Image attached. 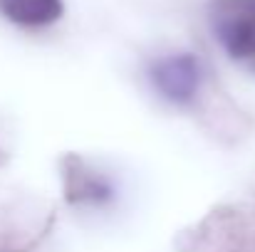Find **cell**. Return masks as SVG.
Instances as JSON below:
<instances>
[{"mask_svg":"<svg viewBox=\"0 0 255 252\" xmlns=\"http://www.w3.org/2000/svg\"><path fill=\"white\" fill-rule=\"evenodd\" d=\"M151 80L156 89L171 101H188L201 84L198 62L191 55H173L154 65Z\"/></svg>","mask_w":255,"mask_h":252,"instance_id":"cell-2","label":"cell"},{"mask_svg":"<svg viewBox=\"0 0 255 252\" xmlns=\"http://www.w3.org/2000/svg\"><path fill=\"white\" fill-rule=\"evenodd\" d=\"M211 25L233 60L255 67V0H216Z\"/></svg>","mask_w":255,"mask_h":252,"instance_id":"cell-1","label":"cell"},{"mask_svg":"<svg viewBox=\"0 0 255 252\" xmlns=\"http://www.w3.org/2000/svg\"><path fill=\"white\" fill-rule=\"evenodd\" d=\"M0 7L20 25H47L62 15L60 0H0Z\"/></svg>","mask_w":255,"mask_h":252,"instance_id":"cell-3","label":"cell"}]
</instances>
